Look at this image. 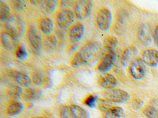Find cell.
Wrapping results in <instances>:
<instances>
[{"label":"cell","instance_id":"1","mask_svg":"<svg viewBox=\"0 0 158 118\" xmlns=\"http://www.w3.org/2000/svg\"><path fill=\"white\" fill-rule=\"evenodd\" d=\"M101 53V45L96 41H90L72 57L70 64L74 68L82 66L97 58Z\"/></svg>","mask_w":158,"mask_h":118},{"label":"cell","instance_id":"2","mask_svg":"<svg viewBox=\"0 0 158 118\" xmlns=\"http://www.w3.org/2000/svg\"><path fill=\"white\" fill-rule=\"evenodd\" d=\"M6 32L18 39L24 32V23L20 17L11 15L8 21L6 22Z\"/></svg>","mask_w":158,"mask_h":118},{"label":"cell","instance_id":"3","mask_svg":"<svg viewBox=\"0 0 158 118\" xmlns=\"http://www.w3.org/2000/svg\"><path fill=\"white\" fill-rule=\"evenodd\" d=\"M112 22V15L108 8L103 7L99 10L96 16V22L98 28L102 31L109 29Z\"/></svg>","mask_w":158,"mask_h":118},{"label":"cell","instance_id":"4","mask_svg":"<svg viewBox=\"0 0 158 118\" xmlns=\"http://www.w3.org/2000/svg\"><path fill=\"white\" fill-rule=\"evenodd\" d=\"M103 96L106 100L111 102L123 103L129 100L130 95L127 91L122 89H109L103 92Z\"/></svg>","mask_w":158,"mask_h":118},{"label":"cell","instance_id":"5","mask_svg":"<svg viewBox=\"0 0 158 118\" xmlns=\"http://www.w3.org/2000/svg\"><path fill=\"white\" fill-rule=\"evenodd\" d=\"M27 38L33 53L39 54L42 47V39L34 25H31L28 29Z\"/></svg>","mask_w":158,"mask_h":118},{"label":"cell","instance_id":"6","mask_svg":"<svg viewBox=\"0 0 158 118\" xmlns=\"http://www.w3.org/2000/svg\"><path fill=\"white\" fill-rule=\"evenodd\" d=\"M146 65L141 58H135L129 65V73L135 80H141L146 75Z\"/></svg>","mask_w":158,"mask_h":118},{"label":"cell","instance_id":"7","mask_svg":"<svg viewBox=\"0 0 158 118\" xmlns=\"http://www.w3.org/2000/svg\"><path fill=\"white\" fill-rule=\"evenodd\" d=\"M93 9V3L91 1L83 0L76 2L74 6V14L79 20H84L90 15Z\"/></svg>","mask_w":158,"mask_h":118},{"label":"cell","instance_id":"8","mask_svg":"<svg viewBox=\"0 0 158 118\" xmlns=\"http://www.w3.org/2000/svg\"><path fill=\"white\" fill-rule=\"evenodd\" d=\"M74 13L67 9H64L58 14L56 18L57 25L61 29H67L74 22Z\"/></svg>","mask_w":158,"mask_h":118},{"label":"cell","instance_id":"9","mask_svg":"<svg viewBox=\"0 0 158 118\" xmlns=\"http://www.w3.org/2000/svg\"><path fill=\"white\" fill-rule=\"evenodd\" d=\"M141 59L149 66L156 67L158 65V50L153 48L146 49L141 54Z\"/></svg>","mask_w":158,"mask_h":118},{"label":"cell","instance_id":"10","mask_svg":"<svg viewBox=\"0 0 158 118\" xmlns=\"http://www.w3.org/2000/svg\"><path fill=\"white\" fill-rule=\"evenodd\" d=\"M115 59V54L114 51H107L101 58V62L99 63L97 69L102 73H106L111 69Z\"/></svg>","mask_w":158,"mask_h":118},{"label":"cell","instance_id":"11","mask_svg":"<svg viewBox=\"0 0 158 118\" xmlns=\"http://www.w3.org/2000/svg\"><path fill=\"white\" fill-rule=\"evenodd\" d=\"M10 75L12 78H14L15 81L20 85L21 87H25V88H28L30 86V84H32V79L29 77L28 74L25 73L23 72H18L12 70L10 73Z\"/></svg>","mask_w":158,"mask_h":118},{"label":"cell","instance_id":"12","mask_svg":"<svg viewBox=\"0 0 158 118\" xmlns=\"http://www.w3.org/2000/svg\"><path fill=\"white\" fill-rule=\"evenodd\" d=\"M98 83L100 86L102 87L103 88L107 90L113 89L117 85V80L112 74L105 73L100 77Z\"/></svg>","mask_w":158,"mask_h":118},{"label":"cell","instance_id":"13","mask_svg":"<svg viewBox=\"0 0 158 118\" xmlns=\"http://www.w3.org/2000/svg\"><path fill=\"white\" fill-rule=\"evenodd\" d=\"M15 36L10 35L9 32H3L1 34V43L4 48L8 50H14L17 48L18 42Z\"/></svg>","mask_w":158,"mask_h":118},{"label":"cell","instance_id":"14","mask_svg":"<svg viewBox=\"0 0 158 118\" xmlns=\"http://www.w3.org/2000/svg\"><path fill=\"white\" fill-rule=\"evenodd\" d=\"M84 25L81 23H77L73 25L70 29L69 38L71 43H77L82 38L84 34Z\"/></svg>","mask_w":158,"mask_h":118},{"label":"cell","instance_id":"15","mask_svg":"<svg viewBox=\"0 0 158 118\" xmlns=\"http://www.w3.org/2000/svg\"><path fill=\"white\" fill-rule=\"evenodd\" d=\"M137 49L134 46H129L123 50L120 56V61L123 65H127L137 54Z\"/></svg>","mask_w":158,"mask_h":118},{"label":"cell","instance_id":"16","mask_svg":"<svg viewBox=\"0 0 158 118\" xmlns=\"http://www.w3.org/2000/svg\"><path fill=\"white\" fill-rule=\"evenodd\" d=\"M38 25H39L40 31L45 35L51 34L52 32V30H53V27H54L52 20L51 18H47V17L40 18Z\"/></svg>","mask_w":158,"mask_h":118},{"label":"cell","instance_id":"17","mask_svg":"<svg viewBox=\"0 0 158 118\" xmlns=\"http://www.w3.org/2000/svg\"><path fill=\"white\" fill-rule=\"evenodd\" d=\"M138 38L144 44L149 43L151 39V32L147 25H142L138 29Z\"/></svg>","mask_w":158,"mask_h":118},{"label":"cell","instance_id":"18","mask_svg":"<svg viewBox=\"0 0 158 118\" xmlns=\"http://www.w3.org/2000/svg\"><path fill=\"white\" fill-rule=\"evenodd\" d=\"M57 2L55 0H47L39 2L40 9L45 14H50L55 10Z\"/></svg>","mask_w":158,"mask_h":118},{"label":"cell","instance_id":"19","mask_svg":"<svg viewBox=\"0 0 158 118\" xmlns=\"http://www.w3.org/2000/svg\"><path fill=\"white\" fill-rule=\"evenodd\" d=\"M22 109H23V105L22 102L18 101H13L8 104L6 107V113L9 116H15L21 113Z\"/></svg>","mask_w":158,"mask_h":118},{"label":"cell","instance_id":"20","mask_svg":"<svg viewBox=\"0 0 158 118\" xmlns=\"http://www.w3.org/2000/svg\"><path fill=\"white\" fill-rule=\"evenodd\" d=\"M124 116L123 109L119 106H112L106 110L104 118H123Z\"/></svg>","mask_w":158,"mask_h":118},{"label":"cell","instance_id":"21","mask_svg":"<svg viewBox=\"0 0 158 118\" xmlns=\"http://www.w3.org/2000/svg\"><path fill=\"white\" fill-rule=\"evenodd\" d=\"M118 44V39L114 36H108L104 39V46L106 51H114Z\"/></svg>","mask_w":158,"mask_h":118},{"label":"cell","instance_id":"22","mask_svg":"<svg viewBox=\"0 0 158 118\" xmlns=\"http://www.w3.org/2000/svg\"><path fill=\"white\" fill-rule=\"evenodd\" d=\"M69 108H70V110L74 118H88L86 112L79 106L71 105V106H69Z\"/></svg>","mask_w":158,"mask_h":118},{"label":"cell","instance_id":"23","mask_svg":"<svg viewBox=\"0 0 158 118\" xmlns=\"http://www.w3.org/2000/svg\"><path fill=\"white\" fill-rule=\"evenodd\" d=\"M11 17L10 7L3 2H0V20L2 22H6Z\"/></svg>","mask_w":158,"mask_h":118},{"label":"cell","instance_id":"24","mask_svg":"<svg viewBox=\"0 0 158 118\" xmlns=\"http://www.w3.org/2000/svg\"><path fill=\"white\" fill-rule=\"evenodd\" d=\"M7 94L13 98H19L22 94V89L20 85L11 84L7 88Z\"/></svg>","mask_w":158,"mask_h":118},{"label":"cell","instance_id":"25","mask_svg":"<svg viewBox=\"0 0 158 118\" xmlns=\"http://www.w3.org/2000/svg\"><path fill=\"white\" fill-rule=\"evenodd\" d=\"M40 95V91L36 88H28L25 90V98L28 100H35L37 99Z\"/></svg>","mask_w":158,"mask_h":118},{"label":"cell","instance_id":"26","mask_svg":"<svg viewBox=\"0 0 158 118\" xmlns=\"http://www.w3.org/2000/svg\"><path fill=\"white\" fill-rule=\"evenodd\" d=\"M56 45H57V40L56 38L54 36H48L44 41V47L46 50L48 51H52L56 48Z\"/></svg>","mask_w":158,"mask_h":118},{"label":"cell","instance_id":"27","mask_svg":"<svg viewBox=\"0 0 158 118\" xmlns=\"http://www.w3.org/2000/svg\"><path fill=\"white\" fill-rule=\"evenodd\" d=\"M143 114L147 118H158V109L154 106H148L144 108Z\"/></svg>","mask_w":158,"mask_h":118},{"label":"cell","instance_id":"28","mask_svg":"<svg viewBox=\"0 0 158 118\" xmlns=\"http://www.w3.org/2000/svg\"><path fill=\"white\" fill-rule=\"evenodd\" d=\"M60 118H74L68 106H62L59 109Z\"/></svg>","mask_w":158,"mask_h":118},{"label":"cell","instance_id":"29","mask_svg":"<svg viewBox=\"0 0 158 118\" xmlns=\"http://www.w3.org/2000/svg\"><path fill=\"white\" fill-rule=\"evenodd\" d=\"M15 55L18 57V59H25L27 57V52L26 50L25 49V47L23 46H19L18 48L16 49V51H15Z\"/></svg>","mask_w":158,"mask_h":118},{"label":"cell","instance_id":"30","mask_svg":"<svg viewBox=\"0 0 158 118\" xmlns=\"http://www.w3.org/2000/svg\"><path fill=\"white\" fill-rule=\"evenodd\" d=\"M32 81L36 85H40L43 83V76L39 72H34L32 74Z\"/></svg>","mask_w":158,"mask_h":118},{"label":"cell","instance_id":"31","mask_svg":"<svg viewBox=\"0 0 158 118\" xmlns=\"http://www.w3.org/2000/svg\"><path fill=\"white\" fill-rule=\"evenodd\" d=\"M96 100H97V97L94 95H90L86 98V100L85 102V103L86 104L87 106H90V107H94L95 106Z\"/></svg>","mask_w":158,"mask_h":118},{"label":"cell","instance_id":"32","mask_svg":"<svg viewBox=\"0 0 158 118\" xmlns=\"http://www.w3.org/2000/svg\"><path fill=\"white\" fill-rule=\"evenodd\" d=\"M153 40H154L155 44H156V47H158V24L156 25L154 31H153Z\"/></svg>","mask_w":158,"mask_h":118},{"label":"cell","instance_id":"33","mask_svg":"<svg viewBox=\"0 0 158 118\" xmlns=\"http://www.w3.org/2000/svg\"><path fill=\"white\" fill-rule=\"evenodd\" d=\"M35 118H43V117H35Z\"/></svg>","mask_w":158,"mask_h":118}]
</instances>
